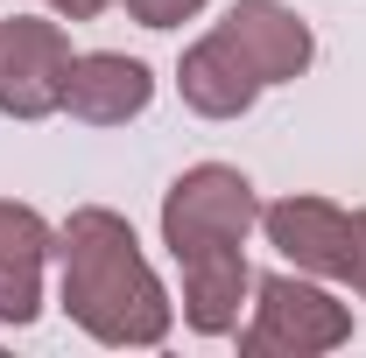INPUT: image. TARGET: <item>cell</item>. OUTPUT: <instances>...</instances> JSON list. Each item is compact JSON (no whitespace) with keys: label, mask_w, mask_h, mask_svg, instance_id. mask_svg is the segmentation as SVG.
I'll return each mask as SVG.
<instances>
[{"label":"cell","mask_w":366,"mask_h":358,"mask_svg":"<svg viewBox=\"0 0 366 358\" xmlns=\"http://www.w3.org/2000/svg\"><path fill=\"white\" fill-rule=\"evenodd\" d=\"M56 260H64L56 302H64V316L85 337L113 344V352H148V344L169 337L177 302L155 281L134 225L120 218V211H106V204L71 211V218L56 225Z\"/></svg>","instance_id":"6da1fadb"},{"label":"cell","mask_w":366,"mask_h":358,"mask_svg":"<svg viewBox=\"0 0 366 358\" xmlns=\"http://www.w3.org/2000/svg\"><path fill=\"white\" fill-rule=\"evenodd\" d=\"M247 323L232 330L247 358H324L338 344H352V310L324 288L317 274H261Z\"/></svg>","instance_id":"7a4b0ae2"},{"label":"cell","mask_w":366,"mask_h":358,"mask_svg":"<svg viewBox=\"0 0 366 358\" xmlns=\"http://www.w3.org/2000/svg\"><path fill=\"white\" fill-rule=\"evenodd\" d=\"M261 225V197L247 169L232 162H197L162 190V246L169 260L197 253V246H247V232Z\"/></svg>","instance_id":"3957f363"},{"label":"cell","mask_w":366,"mask_h":358,"mask_svg":"<svg viewBox=\"0 0 366 358\" xmlns=\"http://www.w3.org/2000/svg\"><path fill=\"white\" fill-rule=\"evenodd\" d=\"M64 78H71V36L43 14H7L0 21V113L7 120L64 113Z\"/></svg>","instance_id":"277c9868"},{"label":"cell","mask_w":366,"mask_h":358,"mask_svg":"<svg viewBox=\"0 0 366 358\" xmlns=\"http://www.w3.org/2000/svg\"><path fill=\"white\" fill-rule=\"evenodd\" d=\"M226 49L261 78V85H296L303 71H310V56H317V36H310V21L296 14V7H282V0H232L226 21H212Z\"/></svg>","instance_id":"5b68a950"},{"label":"cell","mask_w":366,"mask_h":358,"mask_svg":"<svg viewBox=\"0 0 366 358\" xmlns=\"http://www.w3.org/2000/svg\"><path fill=\"white\" fill-rule=\"evenodd\" d=\"M261 232H268V246L296 274L345 281V267H352V211H338L331 197H282V204H261Z\"/></svg>","instance_id":"8992f818"},{"label":"cell","mask_w":366,"mask_h":358,"mask_svg":"<svg viewBox=\"0 0 366 358\" xmlns=\"http://www.w3.org/2000/svg\"><path fill=\"white\" fill-rule=\"evenodd\" d=\"M155 98V71L127 56V49H85L71 56V78H64V113L85 120V127H127L148 113Z\"/></svg>","instance_id":"52a82bcc"},{"label":"cell","mask_w":366,"mask_h":358,"mask_svg":"<svg viewBox=\"0 0 366 358\" xmlns=\"http://www.w3.org/2000/svg\"><path fill=\"white\" fill-rule=\"evenodd\" d=\"M177 267H183V323L197 337H232L247 295H254L247 246H197V253H183Z\"/></svg>","instance_id":"ba28073f"},{"label":"cell","mask_w":366,"mask_h":358,"mask_svg":"<svg viewBox=\"0 0 366 358\" xmlns=\"http://www.w3.org/2000/svg\"><path fill=\"white\" fill-rule=\"evenodd\" d=\"M56 253V232L43 211L0 197V323H36L43 316V267Z\"/></svg>","instance_id":"9c48e42d"},{"label":"cell","mask_w":366,"mask_h":358,"mask_svg":"<svg viewBox=\"0 0 366 358\" xmlns=\"http://www.w3.org/2000/svg\"><path fill=\"white\" fill-rule=\"evenodd\" d=\"M177 91H183V106H190L197 120H239V113H254V98H261L268 85H261V78L226 49V36L212 29V36H197V43L183 49Z\"/></svg>","instance_id":"30bf717a"},{"label":"cell","mask_w":366,"mask_h":358,"mask_svg":"<svg viewBox=\"0 0 366 358\" xmlns=\"http://www.w3.org/2000/svg\"><path fill=\"white\" fill-rule=\"evenodd\" d=\"M127 14H134L141 29H183V21H197L212 0H120Z\"/></svg>","instance_id":"8fae6325"},{"label":"cell","mask_w":366,"mask_h":358,"mask_svg":"<svg viewBox=\"0 0 366 358\" xmlns=\"http://www.w3.org/2000/svg\"><path fill=\"white\" fill-rule=\"evenodd\" d=\"M345 281H352V295L366 302V211H352V267H345Z\"/></svg>","instance_id":"7c38bea8"},{"label":"cell","mask_w":366,"mask_h":358,"mask_svg":"<svg viewBox=\"0 0 366 358\" xmlns=\"http://www.w3.org/2000/svg\"><path fill=\"white\" fill-rule=\"evenodd\" d=\"M43 7H49V14H64V21H99L113 0H43Z\"/></svg>","instance_id":"4fadbf2b"}]
</instances>
